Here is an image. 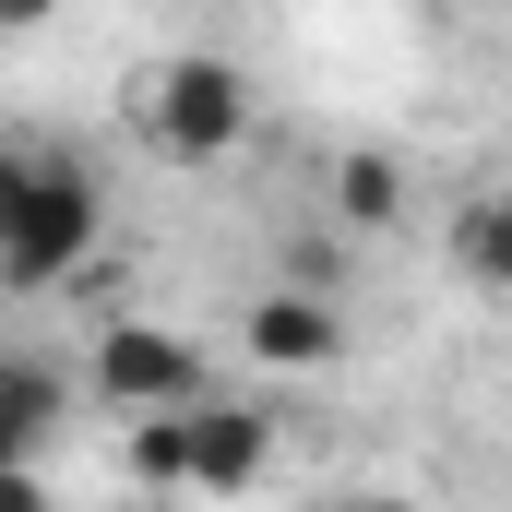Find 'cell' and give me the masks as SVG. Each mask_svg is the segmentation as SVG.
<instances>
[{
	"label": "cell",
	"mask_w": 512,
	"mask_h": 512,
	"mask_svg": "<svg viewBox=\"0 0 512 512\" xmlns=\"http://www.w3.org/2000/svg\"><path fill=\"white\" fill-rule=\"evenodd\" d=\"M96 239H108L96 167H84L72 143L12 131V143H0V286H12V298H48V286H72V274L96 262Z\"/></svg>",
	"instance_id": "cell-1"
},
{
	"label": "cell",
	"mask_w": 512,
	"mask_h": 512,
	"mask_svg": "<svg viewBox=\"0 0 512 512\" xmlns=\"http://www.w3.org/2000/svg\"><path fill=\"white\" fill-rule=\"evenodd\" d=\"M262 96L251 72L227 60V48H179V60H155L143 84H131V131L167 155V167H227L239 143H251Z\"/></svg>",
	"instance_id": "cell-2"
},
{
	"label": "cell",
	"mask_w": 512,
	"mask_h": 512,
	"mask_svg": "<svg viewBox=\"0 0 512 512\" xmlns=\"http://www.w3.org/2000/svg\"><path fill=\"white\" fill-rule=\"evenodd\" d=\"M84 393H96L108 417H179V405H203V393H215V370H203V346H191L179 322H143V310H120V322H96Z\"/></svg>",
	"instance_id": "cell-3"
},
{
	"label": "cell",
	"mask_w": 512,
	"mask_h": 512,
	"mask_svg": "<svg viewBox=\"0 0 512 512\" xmlns=\"http://www.w3.org/2000/svg\"><path fill=\"white\" fill-rule=\"evenodd\" d=\"M262 477H274V405L239 393L179 405V501H251Z\"/></svg>",
	"instance_id": "cell-4"
},
{
	"label": "cell",
	"mask_w": 512,
	"mask_h": 512,
	"mask_svg": "<svg viewBox=\"0 0 512 512\" xmlns=\"http://www.w3.org/2000/svg\"><path fill=\"white\" fill-rule=\"evenodd\" d=\"M239 358H262V370H334L346 358V310L322 286H262L239 310Z\"/></svg>",
	"instance_id": "cell-5"
},
{
	"label": "cell",
	"mask_w": 512,
	"mask_h": 512,
	"mask_svg": "<svg viewBox=\"0 0 512 512\" xmlns=\"http://www.w3.org/2000/svg\"><path fill=\"white\" fill-rule=\"evenodd\" d=\"M322 227H346V239H382V227H405V167L393 155H334L322 167Z\"/></svg>",
	"instance_id": "cell-6"
},
{
	"label": "cell",
	"mask_w": 512,
	"mask_h": 512,
	"mask_svg": "<svg viewBox=\"0 0 512 512\" xmlns=\"http://www.w3.org/2000/svg\"><path fill=\"white\" fill-rule=\"evenodd\" d=\"M60 417H72V382H60L48 358H0V429H12L24 453H48Z\"/></svg>",
	"instance_id": "cell-7"
},
{
	"label": "cell",
	"mask_w": 512,
	"mask_h": 512,
	"mask_svg": "<svg viewBox=\"0 0 512 512\" xmlns=\"http://www.w3.org/2000/svg\"><path fill=\"white\" fill-rule=\"evenodd\" d=\"M453 262H465L477 286H501V191H465V203H453Z\"/></svg>",
	"instance_id": "cell-8"
},
{
	"label": "cell",
	"mask_w": 512,
	"mask_h": 512,
	"mask_svg": "<svg viewBox=\"0 0 512 512\" xmlns=\"http://www.w3.org/2000/svg\"><path fill=\"white\" fill-rule=\"evenodd\" d=\"M131 489L179 501V417H131Z\"/></svg>",
	"instance_id": "cell-9"
},
{
	"label": "cell",
	"mask_w": 512,
	"mask_h": 512,
	"mask_svg": "<svg viewBox=\"0 0 512 512\" xmlns=\"http://www.w3.org/2000/svg\"><path fill=\"white\" fill-rule=\"evenodd\" d=\"M0 512H60V501H48V477H36V465H0Z\"/></svg>",
	"instance_id": "cell-10"
},
{
	"label": "cell",
	"mask_w": 512,
	"mask_h": 512,
	"mask_svg": "<svg viewBox=\"0 0 512 512\" xmlns=\"http://www.w3.org/2000/svg\"><path fill=\"white\" fill-rule=\"evenodd\" d=\"M36 24H60V0H0V36H36Z\"/></svg>",
	"instance_id": "cell-11"
},
{
	"label": "cell",
	"mask_w": 512,
	"mask_h": 512,
	"mask_svg": "<svg viewBox=\"0 0 512 512\" xmlns=\"http://www.w3.org/2000/svg\"><path fill=\"white\" fill-rule=\"evenodd\" d=\"M322 512H417V501H393V489H346V501H322Z\"/></svg>",
	"instance_id": "cell-12"
},
{
	"label": "cell",
	"mask_w": 512,
	"mask_h": 512,
	"mask_svg": "<svg viewBox=\"0 0 512 512\" xmlns=\"http://www.w3.org/2000/svg\"><path fill=\"white\" fill-rule=\"evenodd\" d=\"M0 465H36V453H24V441H12V429H0Z\"/></svg>",
	"instance_id": "cell-13"
}]
</instances>
